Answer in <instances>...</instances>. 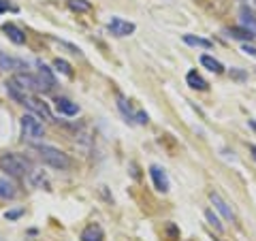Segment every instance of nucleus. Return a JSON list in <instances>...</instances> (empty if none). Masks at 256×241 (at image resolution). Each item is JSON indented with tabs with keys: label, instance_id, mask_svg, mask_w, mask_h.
<instances>
[{
	"label": "nucleus",
	"instance_id": "obj_1",
	"mask_svg": "<svg viewBox=\"0 0 256 241\" xmlns=\"http://www.w3.org/2000/svg\"><path fill=\"white\" fill-rule=\"evenodd\" d=\"M0 171L9 173L11 178H26L30 173V162L20 154L6 152V154H0Z\"/></svg>",
	"mask_w": 256,
	"mask_h": 241
},
{
	"label": "nucleus",
	"instance_id": "obj_2",
	"mask_svg": "<svg viewBox=\"0 0 256 241\" xmlns=\"http://www.w3.org/2000/svg\"><path fill=\"white\" fill-rule=\"evenodd\" d=\"M36 152H38V158L43 160L47 166L52 168H58V171H66L70 166V158L68 154H64L62 150L54 148V146H36Z\"/></svg>",
	"mask_w": 256,
	"mask_h": 241
},
{
	"label": "nucleus",
	"instance_id": "obj_3",
	"mask_svg": "<svg viewBox=\"0 0 256 241\" xmlns=\"http://www.w3.org/2000/svg\"><path fill=\"white\" fill-rule=\"evenodd\" d=\"M20 126H22L24 136L30 141H41L45 134V126L41 120H38V116H34V114H24L20 118Z\"/></svg>",
	"mask_w": 256,
	"mask_h": 241
},
{
	"label": "nucleus",
	"instance_id": "obj_4",
	"mask_svg": "<svg viewBox=\"0 0 256 241\" xmlns=\"http://www.w3.org/2000/svg\"><path fill=\"white\" fill-rule=\"evenodd\" d=\"M22 105H24V107H28V109H30V114H34V116H38V118H43V120H54L50 105H47V102H43L41 98H36V94L26 96Z\"/></svg>",
	"mask_w": 256,
	"mask_h": 241
},
{
	"label": "nucleus",
	"instance_id": "obj_5",
	"mask_svg": "<svg viewBox=\"0 0 256 241\" xmlns=\"http://www.w3.org/2000/svg\"><path fill=\"white\" fill-rule=\"evenodd\" d=\"M13 82L18 84L26 94H38V92H41V86H38L36 75H30V73H15Z\"/></svg>",
	"mask_w": 256,
	"mask_h": 241
},
{
	"label": "nucleus",
	"instance_id": "obj_6",
	"mask_svg": "<svg viewBox=\"0 0 256 241\" xmlns=\"http://www.w3.org/2000/svg\"><path fill=\"white\" fill-rule=\"evenodd\" d=\"M150 175H152V182H154V188L158 192H169L171 182H169V175H166V171H164L162 166L152 164L150 166Z\"/></svg>",
	"mask_w": 256,
	"mask_h": 241
},
{
	"label": "nucleus",
	"instance_id": "obj_7",
	"mask_svg": "<svg viewBox=\"0 0 256 241\" xmlns=\"http://www.w3.org/2000/svg\"><path fill=\"white\" fill-rule=\"evenodd\" d=\"M107 28H109L111 34H116V36H130L134 32V24L126 22L122 18H111L109 24H107Z\"/></svg>",
	"mask_w": 256,
	"mask_h": 241
},
{
	"label": "nucleus",
	"instance_id": "obj_8",
	"mask_svg": "<svg viewBox=\"0 0 256 241\" xmlns=\"http://www.w3.org/2000/svg\"><path fill=\"white\" fill-rule=\"evenodd\" d=\"M36 79H38V86H41V92H52L54 88H56V77H54V73H52V68L45 66L43 62L38 64Z\"/></svg>",
	"mask_w": 256,
	"mask_h": 241
},
{
	"label": "nucleus",
	"instance_id": "obj_9",
	"mask_svg": "<svg viewBox=\"0 0 256 241\" xmlns=\"http://www.w3.org/2000/svg\"><path fill=\"white\" fill-rule=\"evenodd\" d=\"M210 200H212L214 210L222 214V218H224V220H228V222H235V214H233V210H230V207H228V203H226V200H224V198L218 194V192H212V194H210Z\"/></svg>",
	"mask_w": 256,
	"mask_h": 241
},
{
	"label": "nucleus",
	"instance_id": "obj_10",
	"mask_svg": "<svg viewBox=\"0 0 256 241\" xmlns=\"http://www.w3.org/2000/svg\"><path fill=\"white\" fill-rule=\"evenodd\" d=\"M239 20H242V28H246L252 36H256V15L248 9V6H242V11H239Z\"/></svg>",
	"mask_w": 256,
	"mask_h": 241
},
{
	"label": "nucleus",
	"instance_id": "obj_11",
	"mask_svg": "<svg viewBox=\"0 0 256 241\" xmlns=\"http://www.w3.org/2000/svg\"><path fill=\"white\" fill-rule=\"evenodd\" d=\"M79 239L82 241H105V232H102L98 224H90V226H86L82 230V237Z\"/></svg>",
	"mask_w": 256,
	"mask_h": 241
},
{
	"label": "nucleus",
	"instance_id": "obj_12",
	"mask_svg": "<svg viewBox=\"0 0 256 241\" xmlns=\"http://www.w3.org/2000/svg\"><path fill=\"white\" fill-rule=\"evenodd\" d=\"M54 102H56V109L64 116H77L79 114V107L75 105V102H70L68 98H64V96H58Z\"/></svg>",
	"mask_w": 256,
	"mask_h": 241
},
{
	"label": "nucleus",
	"instance_id": "obj_13",
	"mask_svg": "<svg viewBox=\"0 0 256 241\" xmlns=\"http://www.w3.org/2000/svg\"><path fill=\"white\" fill-rule=\"evenodd\" d=\"M2 30L6 32V36H9L15 45H24V43H26V34H24V32L15 26V24H4Z\"/></svg>",
	"mask_w": 256,
	"mask_h": 241
},
{
	"label": "nucleus",
	"instance_id": "obj_14",
	"mask_svg": "<svg viewBox=\"0 0 256 241\" xmlns=\"http://www.w3.org/2000/svg\"><path fill=\"white\" fill-rule=\"evenodd\" d=\"M186 82H188V86L192 88V90H207V82L196 73V70H190V73L186 75Z\"/></svg>",
	"mask_w": 256,
	"mask_h": 241
},
{
	"label": "nucleus",
	"instance_id": "obj_15",
	"mask_svg": "<svg viewBox=\"0 0 256 241\" xmlns=\"http://www.w3.org/2000/svg\"><path fill=\"white\" fill-rule=\"evenodd\" d=\"M201 64L207 68V70H212V73H224V66H222V62L220 60H216V58H212V56H201Z\"/></svg>",
	"mask_w": 256,
	"mask_h": 241
},
{
	"label": "nucleus",
	"instance_id": "obj_16",
	"mask_svg": "<svg viewBox=\"0 0 256 241\" xmlns=\"http://www.w3.org/2000/svg\"><path fill=\"white\" fill-rule=\"evenodd\" d=\"M15 196H18V190H15V186L9 180L0 178V198H15Z\"/></svg>",
	"mask_w": 256,
	"mask_h": 241
},
{
	"label": "nucleus",
	"instance_id": "obj_17",
	"mask_svg": "<svg viewBox=\"0 0 256 241\" xmlns=\"http://www.w3.org/2000/svg\"><path fill=\"white\" fill-rule=\"evenodd\" d=\"M15 68H24V64L15 58H9L0 52V70H15Z\"/></svg>",
	"mask_w": 256,
	"mask_h": 241
},
{
	"label": "nucleus",
	"instance_id": "obj_18",
	"mask_svg": "<svg viewBox=\"0 0 256 241\" xmlns=\"http://www.w3.org/2000/svg\"><path fill=\"white\" fill-rule=\"evenodd\" d=\"M66 4H68V9L75 11V13H88L92 9L90 0H66Z\"/></svg>",
	"mask_w": 256,
	"mask_h": 241
},
{
	"label": "nucleus",
	"instance_id": "obj_19",
	"mask_svg": "<svg viewBox=\"0 0 256 241\" xmlns=\"http://www.w3.org/2000/svg\"><path fill=\"white\" fill-rule=\"evenodd\" d=\"M184 43H188L192 47H203V50H210V47H212V41L201 38V36H194V34H186V36H184Z\"/></svg>",
	"mask_w": 256,
	"mask_h": 241
},
{
	"label": "nucleus",
	"instance_id": "obj_20",
	"mask_svg": "<svg viewBox=\"0 0 256 241\" xmlns=\"http://www.w3.org/2000/svg\"><path fill=\"white\" fill-rule=\"evenodd\" d=\"M226 34H228L230 38H239V41H246V43L254 38L246 28H228V30H226Z\"/></svg>",
	"mask_w": 256,
	"mask_h": 241
},
{
	"label": "nucleus",
	"instance_id": "obj_21",
	"mask_svg": "<svg viewBox=\"0 0 256 241\" xmlns=\"http://www.w3.org/2000/svg\"><path fill=\"white\" fill-rule=\"evenodd\" d=\"M54 68L56 70H60L62 75H66V77H73V68H70V64L66 60H54Z\"/></svg>",
	"mask_w": 256,
	"mask_h": 241
},
{
	"label": "nucleus",
	"instance_id": "obj_22",
	"mask_svg": "<svg viewBox=\"0 0 256 241\" xmlns=\"http://www.w3.org/2000/svg\"><path fill=\"white\" fill-rule=\"evenodd\" d=\"M205 218H207V222H210L212 226H214L216 230H218V232H222V230H224V226H222L220 218H218V216H216V214H214L212 210H207V212H205Z\"/></svg>",
	"mask_w": 256,
	"mask_h": 241
},
{
	"label": "nucleus",
	"instance_id": "obj_23",
	"mask_svg": "<svg viewBox=\"0 0 256 241\" xmlns=\"http://www.w3.org/2000/svg\"><path fill=\"white\" fill-rule=\"evenodd\" d=\"M118 107H120V111H122V114H124L128 120H134V111L130 109V105H128V102L122 98V96H118Z\"/></svg>",
	"mask_w": 256,
	"mask_h": 241
},
{
	"label": "nucleus",
	"instance_id": "obj_24",
	"mask_svg": "<svg viewBox=\"0 0 256 241\" xmlns=\"http://www.w3.org/2000/svg\"><path fill=\"white\" fill-rule=\"evenodd\" d=\"M134 122H137V124H148V122H150V118H148L146 111L137 109V111H134Z\"/></svg>",
	"mask_w": 256,
	"mask_h": 241
},
{
	"label": "nucleus",
	"instance_id": "obj_25",
	"mask_svg": "<svg viewBox=\"0 0 256 241\" xmlns=\"http://www.w3.org/2000/svg\"><path fill=\"white\" fill-rule=\"evenodd\" d=\"M242 50H244L246 54H250V56H252V58H256V47H252V45H248V43H244V47H242Z\"/></svg>",
	"mask_w": 256,
	"mask_h": 241
},
{
	"label": "nucleus",
	"instance_id": "obj_26",
	"mask_svg": "<svg viewBox=\"0 0 256 241\" xmlns=\"http://www.w3.org/2000/svg\"><path fill=\"white\" fill-rule=\"evenodd\" d=\"M22 212H6V220H15V218H20Z\"/></svg>",
	"mask_w": 256,
	"mask_h": 241
},
{
	"label": "nucleus",
	"instance_id": "obj_27",
	"mask_svg": "<svg viewBox=\"0 0 256 241\" xmlns=\"http://www.w3.org/2000/svg\"><path fill=\"white\" fill-rule=\"evenodd\" d=\"M9 11V2H4V0H0V13Z\"/></svg>",
	"mask_w": 256,
	"mask_h": 241
},
{
	"label": "nucleus",
	"instance_id": "obj_28",
	"mask_svg": "<svg viewBox=\"0 0 256 241\" xmlns=\"http://www.w3.org/2000/svg\"><path fill=\"white\" fill-rule=\"evenodd\" d=\"M230 73H233V77H237V79H244L246 77L244 73H239V70H230Z\"/></svg>",
	"mask_w": 256,
	"mask_h": 241
},
{
	"label": "nucleus",
	"instance_id": "obj_29",
	"mask_svg": "<svg viewBox=\"0 0 256 241\" xmlns=\"http://www.w3.org/2000/svg\"><path fill=\"white\" fill-rule=\"evenodd\" d=\"M250 152H252V156H254V160H256V146H250Z\"/></svg>",
	"mask_w": 256,
	"mask_h": 241
},
{
	"label": "nucleus",
	"instance_id": "obj_30",
	"mask_svg": "<svg viewBox=\"0 0 256 241\" xmlns=\"http://www.w3.org/2000/svg\"><path fill=\"white\" fill-rule=\"evenodd\" d=\"M250 126L254 128V130H256V122H254V120H252V122H250Z\"/></svg>",
	"mask_w": 256,
	"mask_h": 241
},
{
	"label": "nucleus",
	"instance_id": "obj_31",
	"mask_svg": "<svg viewBox=\"0 0 256 241\" xmlns=\"http://www.w3.org/2000/svg\"><path fill=\"white\" fill-rule=\"evenodd\" d=\"M0 241H2V239H0Z\"/></svg>",
	"mask_w": 256,
	"mask_h": 241
}]
</instances>
